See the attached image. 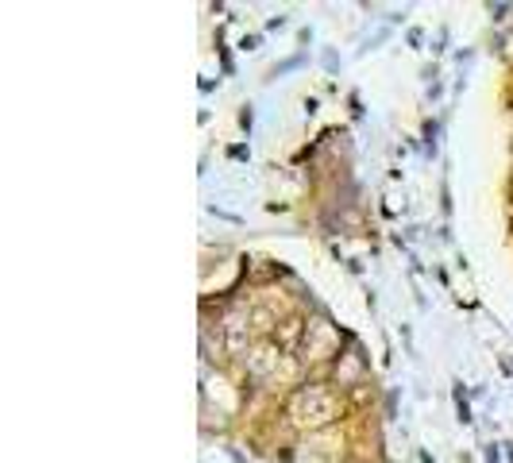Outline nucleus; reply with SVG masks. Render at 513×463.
Listing matches in <instances>:
<instances>
[{
    "instance_id": "nucleus-1",
    "label": "nucleus",
    "mask_w": 513,
    "mask_h": 463,
    "mask_svg": "<svg viewBox=\"0 0 513 463\" xmlns=\"http://www.w3.org/2000/svg\"><path fill=\"white\" fill-rule=\"evenodd\" d=\"M289 417H294L297 425H309V428L329 425L336 417V402L324 386H305V390L294 394V402H289Z\"/></svg>"
},
{
    "instance_id": "nucleus-2",
    "label": "nucleus",
    "mask_w": 513,
    "mask_h": 463,
    "mask_svg": "<svg viewBox=\"0 0 513 463\" xmlns=\"http://www.w3.org/2000/svg\"><path fill=\"white\" fill-rule=\"evenodd\" d=\"M301 329H305V324H301L297 317H294V321H286L282 329H278V344H282V347H294V344H297V336H301Z\"/></svg>"
}]
</instances>
